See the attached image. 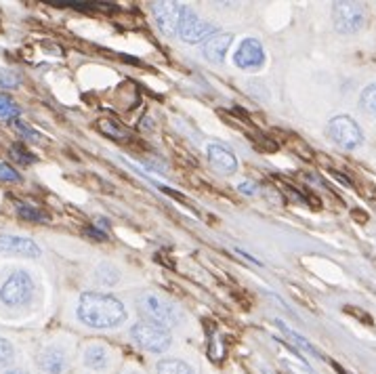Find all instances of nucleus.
Listing matches in <instances>:
<instances>
[{
  "label": "nucleus",
  "instance_id": "nucleus-28",
  "mask_svg": "<svg viewBox=\"0 0 376 374\" xmlns=\"http://www.w3.org/2000/svg\"><path fill=\"white\" fill-rule=\"evenodd\" d=\"M351 219L358 221L360 225H364V223H368V213L364 208H353L351 211Z\"/></svg>",
  "mask_w": 376,
  "mask_h": 374
},
{
  "label": "nucleus",
  "instance_id": "nucleus-30",
  "mask_svg": "<svg viewBox=\"0 0 376 374\" xmlns=\"http://www.w3.org/2000/svg\"><path fill=\"white\" fill-rule=\"evenodd\" d=\"M84 232H87L89 236H93V238H97V240H101V242H104V240H108V236H106V234H104L101 230H97V227H87Z\"/></svg>",
  "mask_w": 376,
  "mask_h": 374
},
{
  "label": "nucleus",
  "instance_id": "nucleus-6",
  "mask_svg": "<svg viewBox=\"0 0 376 374\" xmlns=\"http://www.w3.org/2000/svg\"><path fill=\"white\" fill-rule=\"evenodd\" d=\"M332 21L337 32L356 34L366 25V11L360 2H337L332 6Z\"/></svg>",
  "mask_w": 376,
  "mask_h": 374
},
{
  "label": "nucleus",
  "instance_id": "nucleus-3",
  "mask_svg": "<svg viewBox=\"0 0 376 374\" xmlns=\"http://www.w3.org/2000/svg\"><path fill=\"white\" fill-rule=\"evenodd\" d=\"M130 339L145 351H151V354H164L170 343H173V337L166 328L149 322V320H141L137 322L132 328H130Z\"/></svg>",
  "mask_w": 376,
  "mask_h": 374
},
{
  "label": "nucleus",
  "instance_id": "nucleus-10",
  "mask_svg": "<svg viewBox=\"0 0 376 374\" xmlns=\"http://www.w3.org/2000/svg\"><path fill=\"white\" fill-rule=\"evenodd\" d=\"M0 254L8 256H23V258H36L40 254V249L27 240L17 236H0Z\"/></svg>",
  "mask_w": 376,
  "mask_h": 374
},
{
  "label": "nucleus",
  "instance_id": "nucleus-24",
  "mask_svg": "<svg viewBox=\"0 0 376 374\" xmlns=\"http://www.w3.org/2000/svg\"><path fill=\"white\" fill-rule=\"evenodd\" d=\"M13 356H15L13 345H11L6 339H2V337H0V368L8 366V364L13 362Z\"/></svg>",
  "mask_w": 376,
  "mask_h": 374
},
{
  "label": "nucleus",
  "instance_id": "nucleus-12",
  "mask_svg": "<svg viewBox=\"0 0 376 374\" xmlns=\"http://www.w3.org/2000/svg\"><path fill=\"white\" fill-rule=\"evenodd\" d=\"M38 366L46 374H63L68 368L65 351L59 347H46L38 356Z\"/></svg>",
  "mask_w": 376,
  "mask_h": 374
},
{
  "label": "nucleus",
  "instance_id": "nucleus-26",
  "mask_svg": "<svg viewBox=\"0 0 376 374\" xmlns=\"http://www.w3.org/2000/svg\"><path fill=\"white\" fill-rule=\"evenodd\" d=\"M21 177H19V173L13 168V166H8V164H0V181L2 183H15V181H19Z\"/></svg>",
  "mask_w": 376,
  "mask_h": 374
},
{
  "label": "nucleus",
  "instance_id": "nucleus-11",
  "mask_svg": "<svg viewBox=\"0 0 376 374\" xmlns=\"http://www.w3.org/2000/svg\"><path fill=\"white\" fill-rule=\"evenodd\" d=\"M206 154H208L211 164H213L219 173L234 175V173L238 170V158H236L227 147H223V145H219V143H211L208 149H206Z\"/></svg>",
  "mask_w": 376,
  "mask_h": 374
},
{
  "label": "nucleus",
  "instance_id": "nucleus-31",
  "mask_svg": "<svg viewBox=\"0 0 376 374\" xmlns=\"http://www.w3.org/2000/svg\"><path fill=\"white\" fill-rule=\"evenodd\" d=\"M345 311H349L351 316H356V318H360V320H364L366 324H372V320H370V318H364V316H362L364 311H360V309H356V307H345Z\"/></svg>",
  "mask_w": 376,
  "mask_h": 374
},
{
  "label": "nucleus",
  "instance_id": "nucleus-8",
  "mask_svg": "<svg viewBox=\"0 0 376 374\" xmlns=\"http://www.w3.org/2000/svg\"><path fill=\"white\" fill-rule=\"evenodd\" d=\"M234 63L240 70H258L265 63L263 44L256 38H244L234 53Z\"/></svg>",
  "mask_w": 376,
  "mask_h": 374
},
{
  "label": "nucleus",
  "instance_id": "nucleus-17",
  "mask_svg": "<svg viewBox=\"0 0 376 374\" xmlns=\"http://www.w3.org/2000/svg\"><path fill=\"white\" fill-rule=\"evenodd\" d=\"M95 275H97V282H101L104 286H114V284H118V280H120L118 269H116L114 265H110V263H101V265L97 267Z\"/></svg>",
  "mask_w": 376,
  "mask_h": 374
},
{
  "label": "nucleus",
  "instance_id": "nucleus-9",
  "mask_svg": "<svg viewBox=\"0 0 376 374\" xmlns=\"http://www.w3.org/2000/svg\"><path fill=\"white\" fill-rule=\"evenodd\" d=\"M151 11H153V17H156L158 25L164 34H177L181 4H177V2H153Z\"/></svg>",
  "mask_w": 376,
  "mask_h": 374
},
{
  "label": "nucleus",
  "instance_id": "nucleus-21",
  "mask_svg": "<svg viewBox=\"0 0 376 374\" xmlns=\"http://www.w3.org/2000/svg\"><path fill=\"white\" fill-rule=\"evenodd\" d=\"M17 215L25 221H46V215L40 211V208H34V206H27L23 202H17Z\"/></svg>",
  "mask_w": 376,
  "mask_h": 374
},
{
  "label": "nucleus",
  "instance_id": "nucleus-7",
  "mask_svg": "<svg viewBox=\"0 0 376 374\" xmlns=\"http://www.w3.org/2000/svg\"><path fill=\"white\" fill-rule=\"evenodd\" d=\"M326 135H328L330 141H334L337 145H341L345 149H353V147L362 145V141H364L362 128L349 116H337V118H332L328 123V126H326Z\"/></svg>",
  "mask_w": 376,
  "mask_h": 374
},
{
  "label": "nucleus",
  "instance_id": "nucleus-4",
  "mask_svg": "<svg viewBox=\"0 0 376 374\" xmlns=\"http://www.w3.org/2000/svg\"><path fill=\"white\" fill-rule=\"evenodd\" d=\"M177 34L181 40L189 42V44H198L202 40H208L211 36L217 34V27L204 19H200L196 15V11H192L189 6L181 4V15H179V25H177Z\"/></svg>",
  "mask_w": 376,
  "mask_h": 374
},
{
  "label": "nucleus",
  "instance_id": "nucleus-22",
  "mask_svg": "<svg viewBox=\"0 0 376 374\" xmlns=\"http://www.w3.org/2000/svg\"><path fill=\"white\" fill-rule=\"evenodd\" d=\"M360 106L366 114H372L376 116V85H370L364 89L362 93V99H360Z\"/></svg>",
  "mask_w": 376,
  "mask_h": 374
},
{
  "label": "nucleus",
  "instance_id": "nucleus-34",
  "mask_svg": "<svg viewBox=\"0 0 376 374\" xmlns=\"http://www.w3.org/2000/svg\"><path fill=\"white\" fill-rule=\"evenodd\" d=\"M130 374H134V373H130Z\"/></svg>",
  "mask_w": 376,
  "mask_h": 374
},
{
  "label": "nucleus",
  "instance_id": "nucleus-19",
  "mask_svg": "<svg viewBox=\"0 0 376 374\" xmlns=\"http://www.w3.org/2000/svg\"><path fill=\"white\" fill-rule=\"evenodd\" d=\"M21 114L19 106H15V101L8 95H0V120H13Z\"/></svg>",
  "mask_w": 376,
  "mask_h": 374
},
{
  "label": "nucleus",
  "instance_id": "nucleus-27",
  "mask_svg": "<svg viewBox=\"0 0 376 374\" xmlns=\"http://www.w3.org/2000/svg\"><path fill=\"white\" fill-rule=\"evenodd\" d=\"M17 85H19V78H17L13 72L0 70V87H2V89H15Z\"/></svg>",
  "mask_w": 376,
  "mask_h": 374
},
{
  "label": "nucleus",
  "instance_id": "nucleus-20",
  "mask_svg": "<svg viewBox=\"0 0 376 374\" xmlns=\"http://www.w3.org/2000/svg\"><path fill=\"white\" fill-rule=\"evenodd\" d=\"M277 326L282 328V332H284V335H286V337H288L290 341H294V343H299V345H301V347H303L305 351H309L311 356H315V358H322V354H320V351H318V349H315V347H313V345H311V343H309L307 339H303V337H299V335H296L294 330H290V328H286V326H284L282 322H277Z\"/></svg>",
  "mask_w": 376,
  "mask_h": 374
},
{
  "label": "nucleus",
  "instance_id": "nucleus-29",
  "mask_svg": "<svg viewBox=\"0 0 376 374\" xmlns=\"http://www.w3.org/2000/svg\"><path fill=\"white\" fill-rule=\"evenodd\" d=\"M240 192H242V194H249V196H254V194H258V185L252 183V181L242 183V185H240Z\"/></svg>",
  "mask_w": 376,
  "mask_h": 374
},
{
  "label": "nucleus",
  "instance_id": "nucleus-13",
  "mask_svg": "<svg viewBox=\"0 0 376 374\" xmlns=\"http://www.w3.org/2000/svg\"><path fill=\"white\" fill-rule=\"evenodd\" d=\"M234 42V34H215L204 42V55L213 63H221L225 59V53L230 51Z\"/></svg>",
  "mask_w": 376,
  "mask_h": 374
},
{
  "label": "nucleus",
  "instance_id": "nucleus-14",
  "mask_svg": "<svg viewBox=\"0 0 376 374\" xmlns=\"http://www.w3.org/2000/svg\"><path fill=\"white\" fill-rule=\"evenodd\" d=\"M84 366L91 368V370H106L110 366V351L106 345H91L87 347L84 351Z\"/></svg>",
  "mask_w": 376,
  "mask_h": 374
},
{
  "label": "nucleus",
  "instance_id": "nucleus-16",
  "mask_svg": "<svg viewBox=\"0 0 376 374\" xmlns=\"http://www.w3.org/2000/svg\"><path fill=\"white\" fill-rule=\"evenodd\" d=\"M156 373L158 374H196L189 364H185L183 360H177V358L160 360V362H158Z\"/></svg>",
  "mask_w": 376,
  "mask_h": 374
},
{
  "label": "nucleus",
  "instance_id": "nucleus-32",
  "mask_svg": "<svg viewBox=\"0 0 376 374\" xmlns=\"http://www.w3.org/2000/svg\"><path fill=\"white\" fill-rule=\"evenodd\" d=\"M334 177H337V179H339V181L345 185V187H353V183H351V181H347V177H345V175H341V173H334Z\"/></svg>",
  "mask_w": 376,
  "mask_h": 374
},
{
  "label": "nucleus",
  "instance_id": "nucleus-18",
  "mask_svg": "<svg viewBox=\"0 0 376 374\" xmlns=\"http://www.w3.org/2000/svg\"><path fill=\"white\" fill-rule=\"evenodd\" d=\"M286 145H288V147H290V149L299 156V158H303L305 162H311V160H313V156H315V154H313V149L307 145V141H303V139H299V137H294V135H290V137H288V143H286Z\"/></svg>",
  "mask_w": 376,
  "mask_h": 374
},
{
  "label": "nucleus",
  "instance_id": "nucleus-1",
  "mask_svg": "<svg viewBox=\"0 0 376 374\" xmlns=\"http://www.w3.org/2000/svg\"><path fill=\"white\" fill-rule=\"evenodd\" d=\"M78 320L91 328H114L126 320L125 303L112 294L84 292L78 301Z\"/></svg>",
  "mask_w": 376,
  "mask_h": 374
},
{
  "label": "nucleus",
  "instance_id": "nucleus-15",
  "mask_svg": "<svg viewBox=\"0 0 376 374\" xmlns=\"http://www.w3.org/2000/svg\"><path fill=\"white\" fill-rule=\"evenodd\" d=\"M99 130L106 135V137H110L112 141H118V143H126V141H130V132H128V128H125L123 125H118V123H114V120H110V118H101L99 123Z\"/></svg>",
  "mask_w": 376,
  "mask_h": 374
},
{
  "label": "nucleus",
  "instance_id": "nucleus-25",
  "mask_svg": "<svg viewBox=\"0 0 376 374\" xmlns=\"http://www.w3.org/2000/svg\"><path fill=\"white\" fill-rule=\"evenodd\" d=\"M15 125V130L21 135V137H25V139H30V141H42V135L38 132V130H34V128H30L27 125H23V123H13Z\"/></svg>",
  "mask_w": 376,
  "mask_h": 374
},
{
  "label": "nucleus",
  "instance_id": "nucleus-23",
  "mask_svg": "<svg viewBox=\"0 0 376 374\" xmlns=\"http://www.w3.org/2000/svg\"><path fill=\"white\" fill-rule=\"evenodd\" d=\"M8 154H11V158H13V160H17V162H19V164H23V166H30V164H34V162H36V156H34L32 151H27L23 145H13Z\"/></svg>",
  "mask_w": 376,
  "mask_h": 374
},
{
  "label": "nucleus",
  "instance_id": "nucleus-33",
  "mask_svg": "<svg viewBox=\"0 0 376 374\" xmlns=\"http://www.w3.org/2000/svg\"><path fill=\"white\" fill-rule=\"evenodd\" d=\"M4 374H27L25 370H19V368H13V370H6Z\"/></svg>",
  "mask_w": 376,
  "mask_h": 374
},
{
  "label": "nucleus",
  "instance_id": "nucleus-2",
  "mask_svg": "<svg viewBox=\"0 0 376 374\" xmlns=\"http://www.w3.org/2000/svg\"><path fill=\"white\" fill-rule=\"evenodd\" d=\"M139 307L149 318V322H153V324H158V326H162L166 330L177 326L181 322V318H183L181 309L177 307V303L170 301L168 297L158 294V292L143 294L141 301H139Z\"/></svg>",
  "mask_w": 376,
  "mask_h": 374
},
{
  "label": "nucleus",
  "instance_id": "nucleus-5",
  "mask_svg": "<svg viewBox=\"0 0 376 374\" xmlns=\"http://www.w3.org/2000/svg\"><path fill=\"white\" fill-rule=\"evenodd\" d=\"M34 297V282L30 273L15 271L0 288V301L8 307H23Z\"/></svg>",
  "mask_w": 376,
  "mask_h": 374
}]
</instances>
